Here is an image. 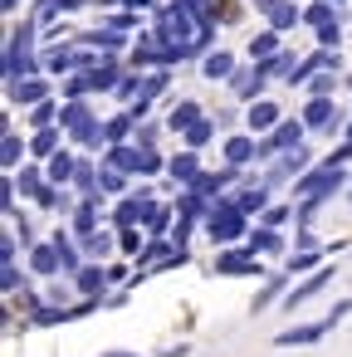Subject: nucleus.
I'll return each instance as SVG.
<instances>
[{
  "label": "nucleus",
  "mask_w": 352,
  "mask_h": 357,
  "mask_svg": "<svg viewBox=\"0 0 352 357\" xmlns=\"http://www.w3.org/2000/svg\"><path fill=\"white\" fill-rule=\"evenodd\" d=\"M240 225H245V211H240V206H215V211H211V235H215V240H235V235H240Z\"/></svg>",
  "instance_id": "obj_1"
},
{
  "label": "nucleus",
  "mask_w": 352,
  "mask_h": 357,
  "mask_svg": "<svg viewBox=\"0 0 352 357\" xmlns=\"http://www.w3.org/2000/svg\"><path fill=\"white\" fill-rule=\"evenodd\" d=\"M338 181H342V167H338V157H333V162H323V167H318L313 176H304V181H299V191L318 201V196H323L328 186H338Z\"/></svg>",
  "instance_id": "obj_2"
},
{
  "label": "nucleus",
  "mask_w": 352,
  "mask_h": 357,
  "mask_svg": "<svg viewBox=\"0 0 352 357\" xmlns=\"http://www.w3.org/2000/svg\"><path fill=\"white\" fill-rule=\"evenodd\" d=\"M328 279H333V269H318L313 279H304L299 289H293V294H289V303H304V298H313V294H318V289H323Z\"/></svg>",
  "instance_id": "obj_3"
},
{
  "label": "nucleus",
  "mask_w": 352,
  "mask_h": 357,
  "mask_svg": "<svg viewBox=\"0 0 352 357\" xmlns=\"http://www.w3.org/2000/svg\"><path fill=\"white\" fill-rule=\"evenodd\" d=\"M333 323H309V328H293V333H284L279 338V347H293V343H313V338H323Z\"/></svg>",
  "instance_id": "obj_4"
},
{
  "label": "nucleus",
  "mask_w": 352,
  "mask_h": 357,
  "mask_svg": "<svg viewBox=\"0 0 352 357\" xmlns=\"http://www.w3.org/2000/svg\"><path fill=\"white\" fill-rule=\"evenodd\" d=\"M79 162L69 157V152H54V162H49V181H74Z\"/></svg>",
  "instance_id": "obj_5"
},
{
  "label": "nucleus",
  "mask_w": 352,
  "mask_h": 357,
  "mask_svg": "<svg viewBox=\"0 0 352 357\" xmlns=\"http://www.w3.org/2000/svg\"><path fill=\"white\" fill-rule=\"evenodd\" d=\"M196 172H201V167H196V152H186V157H176V162H171V176H176V181H186V186L196 181Z\"/></svg>",
  "instance_id": "obj_6"
},
{
  "label": "nucleus",
  "mask_w": 352,
  "mask_h": 357,
  "mask_svg": "<svg viewBox=\"0 0 352 357\" xmlns=\"http://www.w3.org/2000/svg\"><path fill=\"white\" fill-rule=\"evenodd\" d=\"M250 245H255V254H274V249H279V235H274V225L255 230V235H250Z\"/></svg>",
  "instance_id": "obj_7"
},
{
  "label": "nucleus",
  "mask_w": 352,
  "mask_h": 357,
  "mask_svg": "<svg viewBox=\"0 0 352 357\" xmlns=\"http://www.w3.org/2000/svg\"><path fill=\"white\" fill-rule=\"evenodd\" d=\"M64 260H59V245H44V249H35V269L39 274H49V269H59Z\"/></svg>",
  "instance_id": "obj_8"
},
{
  "label": "nucleus",
  "mask_w": 352,
  "mask_h": 357,
  "mask_svg": "<svg viewBox=\"0 0 352 357\" xmlns=\"http://www.w3.org/2000/svg\"><path fill=\"white\" fill-rule=\"evenodd\" d=\"M293 142H299V123H284V127H279V137H274V142H264L260 152H274V147H293Z\"/></svg>",
  "instance_id": "obj_9"
},
{
  "label": "nucleus",
  "mask_w": 352,
  "mask_h": 357,
  "mask_svg": "<svg viewBox=\"0 0 352 357\" xmlns=\"http://www.w3.org/2000/svg\"><path fill=\"white\" fill-rule=\"evenodd\" d=\"M54 245H59V260H64V269H79V249H74V240L54 235Z\"/></svg>",
  "instance_id": "obj_10"
},
{
  "label": "nucleus",
  "mask_w": 352,
  "mask_h": 357,
  "mask_svg": "<svg viewBox=\"0 0 352 357\" xmlns=\"http://www.w3.org/2000/svg\"><path fill=\"white\" fill-rule=\"evenodd\" d=\"M264 201H269V196H264V191H245V196H240V201H235V206H240V211H245V216H250V211H269V206H264Z\"/></svg>",
  "instance_id": "obj_11"
},
{
  "label": "nucleus",
  "mask_w": 352,
  "mask_h": 357,
  "mask_svg": "<svg viewBox=\"0 0 352 357\" xmlns=\"http://www.w3.org/2000/svg\"><path fill=\"white\" fill-rule=\"evenodd\" d=\"M318 260H323V254H318V249H304V254H293V260H289V269H293V274H299V269H313Z\"/></svg>",
  "instance_id": "obj_12"
},
{
  "label": "nucleus",
  "mask_w": 352,
  "mask_h": 357,
  "mask_svg": "<svg viewBox=\"0 0 352 357\" xmlns=\"http://www.w3.org/2000/svg\"><path fill=\"white\" fill-rule=\"evenodd\" d=\"M220 269H225V274H245V269H255V265L245 260V254H225V260H220Z\"/></svg>",
  "instance_id": "obj_13"
},
{
  "label": "nucleus",
  "mask_w": 352,
  "mask_h": 357,
  "mask_svg": "<svg viewBox=\"0 0 352 357\" xmlns=\"http://www.w3.org/2000/svg\"><path fill=\"white\" fill-rule=\"evenodd\" d=\"M98 284H103V269H79V289L84 294H98Z\"/></svg>",
  "instance_id": "obj_14"
},
{
  "label": "nucleus",
  "mask_w": 352,
  "mask_h": 357,
  "mask_svg": "<svg viewBox=\"0 0 352 357\" xmlns=\"http://www.w3.org/2000/svg\"><path fill=\"white\" fill-rule=\"evenodd\" d=\"M39 93H44L39 83H20V88H15L10 98H15V103H35V98H39Z\"/></svg>",
  "instance_id": "obj_15"
},
{
  "label": "nucleus",
  "mask_w": 352,
  "mask_h": 357,
  "mask_svg": "<svg viewBox=\"0 0 352 357\" xmlns=\"http://www.w3.org/2000/svg\"><path fill=\"white\" fill-rule=\"evenodd\" d=\"M250 152H255V147H250L245 137H235V142H230V167H235V162H245V157H250Z\"/></svg>",
  "instance_id": "obj_16"
},
{
  "label": "nucleus",
  "mask_w": 352,
  "mask_h": 357,
  "mask_svg": "<svg viewBox=\"0 0 352 357\" xmlns=\"http://www.w3.org/2000/svg\"><path fill=\"white\" fill-rule=\"evenodd\" d=\"M206 137H211V123H191V127H186V142H191V147H201Z\"/></svg>",
  "instance_id": "obj_17"
},
{
  "label": "nucleus",
  "mask_w": 352,
  "mask_h": 357,
  "mask_svg": "<svg viewBox=\"0 0 352 357\" xmlns=\"http://www.w3.org/2000/svg\"><path fill=\"white\" fill-rule=\"evenodd\" d=\"M103 137H108V142H123V137H128V118H113Z\"/></svg>",
  "instance_id": "obj_18"
},
{
  "label": "nucleus",
  "mask_w": 352,
  "mask_h": 357,
  "mask_svg": "<svg viewBox=\"0 0 352 357\" xmlns=\"http://www.w3.org/2000/svg\"><path fill=\"white\" fill-rule=\"evenodd\" d=\"M250 123H255V127H269V123H274V108H269V103H260V108L250 113Z\"/></svg>",
  "instance_id": "obj_19"
},
{
  "label": "nucleus",
  "mask_w": 352,
  "mask_h": 357,
  "mask_svg": "<svg viewBox=\"0 0 352 357\" xmlns=\"http://www.w3.org/2000/svg\"><path fill=\"white\" fill-rule=\"evenodd\" d=\"M20 191H25V196H44V186H39V176H35V172H25V176H20Z\"/></svg>",
  "instance_id": "obj_20"
},
{
  "label": "nucleus",
  "mask_w": 352,
  "mask_h": 357,
  "mask_svg": "<svg viewBox=\"0 0 352 357\" xmlns=\"http://www.w3.org/2000/svg\"><path fill=\"white\" fill-rule=\"evenodd\" d=\"M196 123V108L186 103V108H176V118H171V127H191Z\"/></svg>",
  "instance_id": "obj_21"
},
{
  "label": "nucleus",
  "mask_w": 352,
  "mask_h": 357,
  "mask_svg": "<svg viewBox=\"0 0 352 357\" xmlns=\"http://www.w3.org/2000/svg\"><path fill=\"white\" fill-rule=\"evenodd\" d=\"M98 186H103V191H123V176H117V172H113V167H108V172H103V176H98Z\"/></svg>",
  "instance_id": "obj_22"
},
{
  "label": "nucleus",
  "mask_w": 352,
  "mask_h": 357,
  "mask_svg": "<svg viewBox=\"0 0 352 357\" xmlns=\"http://www.w3.org/2000/svg\"><path fill=\"white\" fill-rule=\"evenodd\" d=\"M74 225H79V230L88 235V230H93V206H79V216H74Z\"/></svg>",
  "instance_id": "obj_23"
},
{
  "label": "nucleus",
  "mask_w": 352,
  "mask_h": 357,
  "mask_svg": "<svg viewBox=\"0 0 352 357\" xmlns=\"http://www.w3.org/2000/svg\"><path fill=\"white\" fill-rule=\"evenodd\" d=\"M166 221H171V216H166L162 206H152V211H147V225H152V230H166Z\"/></svg>",
  "instance_id": "obj_24"
},
{
  "label": "nucleus",
  "mask_w": 352,
  "mask_h": 357,
  "mask_svg": "<svg viewBox=\"0 0 352 357\" xmlns=\"http://www.w3.org/2000/svg\"><path fill=\"white\" fill-rule=\"evenodd\" d=\"M318 123H328V103H313L309 108V127H318Z\"/></svg>",
  "instance_id": "obj_25"
},
{
  "label": "nucleus",
  "mask_w": 352,
  "mask_h": 357,
  "mask_svg": "<svg viewBox=\"0 0 352 357\" xmlns=\"http://www.w3.org/2000/svg\"><path fill=\"white\" fill-rule=\"evenodd\" d=\"M35 152H54V132H39L35 137Z\"/></svg>",
  "instance_id": "obj_26"
},
{
  "label": "nucleus",
  "mask_w": 352,
  "mask_h": 357,
  "mask_svg": "<svg viewBox=\"0 0 352 357\" xmlns=\"http://www.w3.org/2000/svg\"><path fill=\"white\" fill-rule=\"evenodd\" d=\"M284 216H289V211H284V206H269V211H264V225H279V221H284Z\"/></svg>",
  "instance_id": "obj_27"
},
{
  "label": "nucleus",
  "mask_w": 352,
  "mask_h": 357,
  "mask_svg": "<svg viewBox=\"0 0 352 357\" xmlns=\"http://www.w3.org/2000/svg\"><path fill=\"white\" fill-rule=\"evenodd\" d=\"M103 357H133V352H103Z\"/></svg>",
  "instance_id": "obj_28"
}]
</instances>
